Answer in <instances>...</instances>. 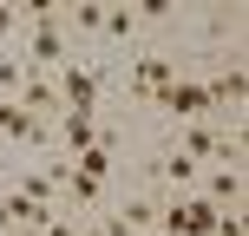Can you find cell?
Returning a JSON list of instances; mask_svg holds the SVG:
<instances>
[{
    "label": "cell",
    "mask_w": 249,
    "mask_h": 236,
    "mask_svg": "<svg viewBox=\"0 0 249 236\" xmlns=\"http://www.w3.org/2000/svg\"><path fill=\"white\" fill-rule=\"evenodd\" d=\"M13 20H20V13H13V7H0V39L13 33Z\"/></svg>",
    "instance_id": "18"
},
{
    "label": "cell",
    "mask_w": 249,
    "mask_h": 236,
    "mask_svg": "<svg viewBox=\"0 0 249 236\" xmlns=\"http://www.w3.org/2000/svg\"><path fill=\"white\" fill-rule=\"evenodd\" d=\"M0 138H13V145H53V125H46V118H33L26 105L0 99Z\"/></svg>",
    "instance_id": "7"
},
{
    "label": "cell",
    "mask_w": 249,
    "mask_h": 236,
    "mask_svg": "<svg viewBox=\"0 0 249 236\" xmlns=\"http://www.w3.org/2000/svg\"><path fill=\"white\" fill-rule=\"evenodd\" d=\"M177 79V59H164V53H144V59L131 66V79H124V92L131 99H144V105H158V92Z\"/></svg>",
    "instance_id": "5"
},
{
    "label": "cell",
    "mask_w": 249,
    "mask_h": 236,
    "mask_svg": "<svg viewBox=\"0 0 249 236\" xmlns=\"http://www.w3.org/2000/svg\"><path fill=\"white\" fill-rule=\"evenodd\" d=\"M20 79H26L20 59H0V99H13V92H20Z\"/></svg>",
    "instance_id": "13"
},
{
    "label": "cell",
    "mask_w": 249,
    "mask_h": 236,
    "mask_svg": "<svg viewBox=\"0 0 249 236\" xmlns=\"http://www.w3.org/2000/svg\"><path fill=\"white\" fill-rule=\"evenodd\" d=\"M39 236H86V223H72V217H66V210H59V217H53V223H46V230H39Z\"/></svg>",
    "instance_id": "17"
},
{
    "label": "cell",
    "mask_w": 249,
    "mask_h": 236,
    "mask_svg": "<svg viewBox=\"0 0 249 236\" xmlns=\"http://www.w3.org/2000/svg\"><path fill=\"white\" fill-rule=\"evenodd\" d=\"M177 151H184L190 164H236L243 145H236L216 118H197V125H177Z\"/></svg>",
    "instance_id": "2"
},
{
    "label": "cell",
    "mask_w": 249,
    "mask_h": 236,
    "mask_svg": "<svg viewBox=\"0 0 249 236\" xmlns=\"http://www.w3.org/2000/svg\"><path fill=\"white\" fill-rule=\"evenodd\" d=\"M59 112H86L92 118V105H99V73H86V66H59Z\"/></svg>",
    "instance_id": "6"
},
{
    "label": "cell",
    "mask_w": 249,
    "mask_h": 236,
    "mask_svg": "<svg viewBox=\"0 0 249 236\" xmlns=\"http://www.w3.org/2000/svg\"><path fill=\"white\" fill-rule=\"evenodd\" d=\"M216 203L210 197H158V236H210Z\"/></svg>",
    "instance_id": "3"
},
{
    "label": "cell",
    "mask_w": 249,
    "mask_h": 236,
    "mask_svg": "<svg viewBox=\"0 0 249 236\" xmlns=\"http://www.w3.org/2000/svg\"><path fill=\"white\" fill-rule=\"evenodd\" d=\"M66 20H72L79 33H99V26H105V7H72V13H66Z\"/></svg>",
    "instance_id": "14"
},
{
    "label": "cell",
    "mask_w": 249,
    "mask_h": 236,
    "mask_svg": "<svg viewBox=\"0 0 249 236\" xmlns=\"http://www.w3.org/2000/svg\"><path fill=\"white\" fill-rule=\"evenodd\" d=\"M203 92H210V112H243V92H249V79H243V66L230 59V66H216V73L203 79Z\"/></svg>",
    "instance_id": "8"
},
{
    "label": "cell",
    "mask_w": 249,
    "mask_h": 236,
    "mask_svg": "<svg viewBox=\"0 0 249 236\" xmlns=\"http://www.w3.org/2000/svg\"><path fill=\"white\" fill-rule=\"evenodd\" d=\"M131 26H138V13L124 7V13H105V26H99V33H112V39H131Z\"/></svg>",
    "instance_id": "15"
},
{
    "label": "cell",
    "mask_w": 249,
    "mask_h": 236,
    "mask_svg": "<svg viewBox=\"0 0 249 236\" xmlns=\"http://www.w3.org/2000/svg\"><path fill=\"white\" fill-rule=\"evenodd\" d=\"M210 236H243V210H236V203L216 210V230H210Z\"/></svg>",
    "instance_id": "16"
},
{
    "label": "cell",
    "mask_w": 249,
    "mask_h": 236,
    "mask_svg": "<svg viewBox=\"0 0 249 236\" xmlns=\"http://www.w3.org/2000/svg\"><path fill=\"white\" fill-rule=\"evenodd\" d=\"M151 171H158V184H171V190H190V184H197V164H190L177 145L158 151V164H151Z\"/></svg>",
    "instance_id": "11"
},
{
    "label": "cell",
    "mask_w": 249,
    "mask_h": 236,
    "mask_svg": "<svg viewBox=\"0 0 249 236\" xmlns=\"http://www.w3.org/2000/svg\"><path fill=\"white\" fill-rule=\"evenodd\" d=\"M53 138H59L66 158H86V151L99 145V118H86V112H59V131H53Z\"/></svg>",
    "instance_id": "9"
},
{
    "label": "cell",
    "mask_w": 249,
    "mask_h": 236,
    "mask_svg": "<svg viewBox=\"0 0 249 236\" xmlns=\"http://www.w3.org/2000/svg\"><path fill=\"white\" fill-rule=\"evenodd\" d=\"M99 190H105V184H99L92 171H79L72 158H59V197H72V210H92V203H105Z\"/></svg>",
    "instance_id": "10"
},
{
    "label": "cell",
    "mask_w": 249,
    "mask_h": 236,
    "mask_svg": "<svg viewBox=\"0 0 249 236\" xmlns=\"http://www.w3.org/2000/svg\"><path fill=\"white\" fill-rule=\"evenodd\" d=\"M210 203H243V171L236 164H223V171L210 177Z\"/></svg>",
    "instance_id": "12"
},
{
    "label": "cell",
    "mask_w": 249,
    "mask_h": 236,
    "mask_svg": "<svg viewBox=\"0 0 249 236\" xmlns=\"http://www.w3.org/2000/svg\"><path fill=\"white\" fill-rule=\"evenodd\" d=\"M158 112H164V118H177V125L210 118V92H203V79H184V73H177L171 86L158 92Z\"/></svg>",
    "instance_id": "4"
},
{
    "label": "cell",
    "mask_w": 249,
    "mask_h": 236,
    "mask_svg": "<svg viewBox=\"0 0 249 236\" xmlns=\"http://www.w3.org/2000/svg\"><path fill=\"white\" fill-rule=\"evenodd\" d=\"M33 39H26V73H53V66H72V39H66L59 26V7H46V0H33Z\"/></svg>",
    "instance_id": "1"
}]
</instances>
